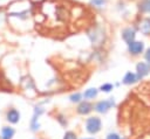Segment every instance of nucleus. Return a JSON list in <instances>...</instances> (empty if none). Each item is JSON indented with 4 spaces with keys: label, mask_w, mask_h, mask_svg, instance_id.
Instances as JSON below:
<instances>
[{
    "label": "nucleus",
    "mask_w": 150,
    "mask_h": 139,
    "mask_svg": "<svg viewBox=\"0 0 150 139\" xmlns=\"http://www.w3.org/2000/svg\"><path fill=\"white\" fill-rule=\"evenodd\" d=\"M86 35H87L89 42L91 43L93 48H95V49L102 48L105 44L107 39H108L107 30H105L104 26H102L101 23H94V25H91L86 30Z\"/></svg>",
    "instance_id": "f257e3e1"
},
{
    "label": "nucleus",
    "mask_w": 150,
    "mask_h": 139,
    "mask_svg": "<svg viewBox=\"0 0 150 139\" xmlns=\"http://www.w3.org/2000/svg\"><path fill=\"white\" fill-rule=\"evenodd\" d=\"M45 107L42 106V104H36L34 106V110H33V116L30 118V121H29V128L32 132H36L39 131L40 128V123H39V119L40 117L45 113Z\"/></svg>",
    "instance_id": "f03ea898"
},
{
    "label": "nucleus",
    "mask_w": 150,
    "mask_h": 139,
    "mask_svg": "<svg viewBox=\"0 0 150 139\" xmlns=\"http://www.w3.org/2000/svg\"><path fill=\"white\" fill-rule=\"evenodd\" d=\"M84 126H86V131L89 133V134H97L101 128H102V120L100 117L97 116H93V117H89L86 119V123H84Z\"/></svg>",
    "instance_id": "7ed1b4c3"
},
{
    "label": "nucleus",
    "mask_w": 150,
    "mask_h": 139,
    "mask_svg": "<svg viewBox=\"0 0 150 139\" xmlns=\"http://www.w3.org/2000/svg\"><path fill=\"white\" fill-rule=\"evenodd\" d=\"M115 105H116L115 98H114V97H110V98L100 100V102H97L96 104H94V111H96L97 113L104 114V113H107L110 109H112Z\"/></svg>",
    "instance_id": "20e7f679"
},
{
    "label": "nucleus",
    "mask_w": 150,
    "mask_h": 139,
    "mask_svg": "<svg viewBox=\"0 0 150 139\" xmlns=\"http://www.w3.org/2000/svg\"><path fill=\"white\" fill-rule=\"evenodd\" d=\"M136 35H137V29L135 26H128L121 30V39L124 41L125 44H129L132 41H135Z\"/></svg>",
    "instance_id": "39448f33"
},
{
    "label": "nucleus",
    "mask_w": 150,
    "mask_h": 139,
    "mask_svg": "<svg viewBox=\"0 0 150 139\" xmlns=\"http://www.w3.org/2000/svg\"><path fill=\"white\" fill-rule=\"evenodd\" d=\"M127 49H128L129 55L136 57V56H139V55H142V54L144 53L145 46H144V42H143V41H137V40H135V41H132L131 43L127 44Z\"/></svg>",
    "instance_id": "423d86ee"
},
{
    "label": "nucleus",
    "mask_w": 150,
    "mask_h": 139,
    "mask_svg": "<svg viewBox=\"0 0 150 139\" xmlns=\"http://www.w3.org/2000/svg\"><path fill=\"white\" fill-rule=\"evenodd\" d=\"M7 16L13 18V19H18L20 21H27L32 16V8H25V9H21V11L8 12Z\"/></svg>",
    "instance_id": "0eeeda50"
},
{
    "label": "nucleus",
    "mask_w": 150,
    "mask_h": 139,
    "mask_svg": "<svg viewBox=\"0 0 150 139\" xmlns=\"http://www.w3.org/2000/svg\"><path fill=\"white\" fill-rule=\"evenodd\" d=\"M150 74V64L148 62H138L136 64V76H137V79L141 81L143 77L148 76Z\"/></svg>",
    "instance_id": "6e6552de"
},
{
    "label": "nucleus",
    "mask_w": 150,
    "mask_h": 139,
    "mask_svg": "<svg viewBox=\"0 0 150 139\" xmlns=\"http://www.w3.org/2000/svg\"><path fill=\"white\" fill-rule=\"evenodd\" d=\"M94 110V105L89 100H81L76 106V112L81 116H87Z\"/></svg>",
    "instance_id": "1a4fd4ad"
},
{
    "label": "nucleus",
    "mask_w": 150,
    "mask_h": 139,
    "mask_svg": "<svg viewBox=\"0 0 150 139\" xmlns=\"http://www.w3.org/2000/svg\"><path fill=\"white\" fill-rule=\"evenodd\" d=\"M135 27L137 32H141L143 35H150V16L141 19Z\"/></svg>",
    "instance_id": "9d476101"
},
{
    "label": "nucleus",
    "mask_w": 150,
    "mask_h": 139,
    "mask_svg": "<svg viewBox=\"0 0 150 139\" xmlns=\"http://www.w3.org/2000/svg\"><path fill=\"white\" fill-rule=\"evenodd\" d=\"M20 118H21V114L20 112L15 109V107H11L7 110L6 112V120L9 123V124H18L20 121Z\"/></svg>",
    "instance_id": "9b49d317"
},
{
    "label": "nucleus",
    "mask_w": 150,
    "mask_h": 139,
    "mask_svg": "<svg viewBox=\"0 0 150 139\" xmlns=\"http://www.w3.org/2000/svg\"><path fill=\"white\" fill-rule=\"evenodd\" d=\"M137 81H138V79H137L136 72L127 71L125 75L123 76V78H122V84H124V85H131V84L136 83Z\"/></svg>",
    "instance_id": "f8f14e48"
},
{
    "label": "nucleus",
    "mask_w": 150,
    "mask_h": 139,
    "mask_svg": "<svg viewBox=\"0 0 150 139\" xmlns=\"http://www.w3.org/2000/svg\"><path fill=\"white\" fill-rule=\"evenodd\" d=\"M15 130L11 126H2L0 131V139H13Z\"/></svg>",
    "instance_id": "ddd939ff"
},
{
    "label": "nucleus",
    "mask_w": 150,
    "mask_h": 139,
    "mask_svg": "<svg viewBox=\"0 0 150 139\" xmlns=\"http://www.w3.org/2000/svg\"><path fill=\"white\" fill-rule=\"evenodd\" d=\"M88 5L89 7L94 8V9H104L108 5V0H89L88 1Z\"/></svg>",
    "instance_id": "4468645a"
},
{
    "label": "nucleus",
    "mask_w": 150,
    "mask_h": 139,
    "mask_svg": "<svg viewBox=\"0 0 150 139\" xmlns=\"http://www.w3.org/2000/svg\"><path fill=\"white\" fill-rule=\"evenodd\" d=\"M137 8L142 14H150V0H139Z\"/></svg>",
    "instance_id": "2eb2a0df"
},
{
    "label": "nucleus",
    "mask_w": 150,
    "mask_h": 139,
    "mask_svg": "<svg viewBox=\"0 0 150 139\" xmlns=\"http://www.w3.org/2000/svg\"><path fill=\"white\" fill-rule=\"evenodd\" d=\"M98 91L100 90L96 89V88H88L87 90H84V92L82 95H83V98L84 99H94V98L97 97Z\"/></svg>",
    "instance_id": "dca6fc26"
},
{
    "label": "nucleus",
    "mask_w": 150,
    "mask_h": 139,
    "mask_svg": "<svg viewBox=\"0 0 150 139\" xmlns=\"http://www.w3.org/2000/svg\"><path fill=\"white\" fill-rule=\"evenodd\" d=\"M69 100H70L71 103H76V104H79L81 100H83V95H82L81 92L71 93V95L69 96Z\"/></svg>",
    "instance_id": "f3484780"
},
{
    "label": "nucleus",
    "mask_w": 150,
    "mask_h": 139,
    "mask_svg": "<svg viewBox=\"0 0 150 139\" xmlns=\"http://www.w3.org/2000/svg\"><path fill=\"white\" fill-rule=\"evenodd\" d=\"M112 89H114V84H111V83H103V84L98 88V90H100L101 92H104V93L111 92Z\"/></svg>",
    "instance_id": "a211bd4d"
},
{
    "label": "nucleus",
    "mask_w": 150,
    "mask_h": 139,
    "mask_svg": "<svg viewBox=\"0 0 150 139\" xmlns=\"http://www.w3.org/2000/svg\"><path fill=\"white\" fill-rule=\"evenodd\" d=\"M63 139H77V135L73 131H67L63 135Z\"/></svg>",
    "instance_id": "6ab92c4d"
},
{
    "label": "nucleus",
    "mask_w": 150,
    "mask_h": 139,
    "mask_svg": "<svg viewBox=\"0 0 150 139\" xmlns=\"http://www.w3.org/2000/svg\"><path fill=\"white\" fill-rule=\"evenodd\" d=\"M56 119H57V121H59L62 126H66V125H67V120H66V117H64L63 114H61V113L57 114V116H56Z\"/></svg>",
    "instance_id": "aec40b11"
},
{
    "label": "nucleus",
    "mask_w": 150,
    "mask_h": 139,
    "mask_svg": "<svg viewBox=\"0 0 150 139\" xmlns=\"http://www.w3.org/2000/svg\"><path fill=\"white\" fill-rule=\"evenodd\" d=\"M105 139H121V137H120V134L116 133V132H110V133L107 134Z\"/></svg>",
    "instance_id": "412c9836"
},
{
    "label": "nucleus",
    "mask_w": 150,
    "mask_h": 139,
    "mask_svg": "<svg viewBox=\"0 0 150 139\" xmlns=\"http://www.w3.org/2000/svg\"><path fill=\"white\" fill-rule=\"evenodd\" d=\"M143 55H144V60H145V62H148V63L150 64V47L146 48V49L144 50Z\"/></svg>",
    "instance_id": "4be33fe9"
},
{
    "label": "nucleus",
    "mask_w": 150,
    "mask_h": 139,
    "mask_svg": "<svg viewBox=\"0 0 150 139\" xmlns=\"http://www.w3.org/2000/svg\"><path fill=\"white\" fill-rule=\"evenodd\" d=\"M82 139H94V138H82Z\"/></svg>",
    "instance_id": "5701e85b"
},
{
    "label": "nucleus",
    "mask_w": 150,
    "mask_h": 139,
    "mask_svg": "<svg viewBox=\"0 0 150 139\" xmlns=\"http://www.w3.org/2000/svg\"><path fill=\"white\" fill-rule=\"evenodd\" d=\"M16 1H25V0H16Z\"/></svg>",
    "instance_id": "b1692460"
},
{
    "label": "nucleus",
    "mask_w": 150,
    "mask_h": 139,
    "mask_svg": "<svg viewBox=\"0 0 150 139\" xmlns=\"http://www.w3.org/2000/svg\"><path fill=\"white\" fill-rule=\"evenodd\" d=\"M121 139H125V138H121Z\"/></svg>",
    "instance_id": "393cba45"
}]
</instances>
